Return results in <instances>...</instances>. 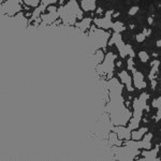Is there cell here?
Segmentation results:
<instances>
[{"mask_svg":"<svg viewBox=\"0 0 161 161\" xmlns=\"http://www.w3.org/2000/svg\"><path fill=\"white\" fill-rule=\"evenodd\" d=\"M116 56L114 53H108L106 54L104 59H103L102 64L99 66V72L102 75H112L114 69H115L116 62H115Z\"/></svg>","mask_w":161,"mask_h":161,"instance_id":"1","label":"cell"},{"mask_svg":"<svg viewBox=\"0 0 161 161\" xmlns=\"http://www.w3.org/2000/svg\"><path fill=\"white\" fill-rule=\"evenodd\" d=\"M23 0H7L2 9L6 10L8 15H15L22 11V6H20Z\"/></svg>","mask_w":161,"mask_h":161,"instance_id":"2","label":"cell"},{"mask_svg":"<svg viewBox=\"0 0 161 161\" xmlns=\"http://www.w3.org/2000/svg\"><path fill=\"white\" fill-rule=\"evenodd\" d=\"M112 12L113 11H111V13L108 12V14L104 17H97V19H95V20H93L95 25L98 28H101V29H110V28H112V26H113V23H112V16L113 15H111Z\"/></svg>","mask_w":161,"mask_h":161,"instance_id":"3","label":"cell"},{"mask_svg":"<svg viewBox=\"0 0 161 161\" xmlns=\"http://www.w3.org/2000/svg\"><path fill=\"white\" fill-rule=\"evenodd\" d=\"M118 76H119V80L121 82V84H123L124 86L127 88V90H128V92H133V90L136 89L134 86H132V85H133L132 77L130 76V74H129L126 70H123V71L119 72Z\"/></svg>","mask_w":161,"mask_h":161,"instance_id":"4","label":"cell"},{"mask_svg":"<svg viewBox=\"0 0 161 161\" xmlns=\"http://www.w3.org/2000/svg\"><path fill=\"white\" fill-rule=\"evenodd\" d=\"M132 80H133L134 88H136V89H144L146 87V82L144 80V75H143L142 72L137 71V70H133Z\"/></svg>","mask_w":161,"mask_h":161,"instance_id":"5","label":"cell"},{"mask_svg":"<svg viewBox=\"0 0 161 161\" xmlns=\"http://www.w3.org/2000/svg\"><path fill=\"white\" fill-rule=\"evenodd\" d=\"M114 132L117 134V136L120 140H130L131 139V130L128 127L118 126L114 129Z\"/></svg>","mask_w":161,"mask_h":161,"instance_id":"6","label":"cell"},{"mask_svg":"<svg viewBox=\"0 0 161 161\" xmlns=\"http://www.w3.org/2000/svg\"><path fill=\"white\" fill-rule=\"evenodd\" d=\"M97 8V1L96 0H80V9L83 12L93 11Z\"/></svg>","mask_w":161,"mask_h":161,"instance_id":"7","label":"cell"},{"mask_svg":"<svg viewBox=\"0 0 161 161\" xmlns=\"http://www.w3.org/2000/svg\"><path fill=\"white\" fill-rule=\"evenodd\" d=\"M147 131H148V129L146 127H142V128H137L136 130H132L131 140H133V141H141L145 134L147 133Z\"/></svg>","mask_w":161,"mask_h":161,"instance_id":"8","label":"cell"},{"mask_svg":"<svg viewBox=\"0 0 161 161\" xmlns=\"http://www.w3.org/2000/svg\"><path fill=\"white\" fill-rule=\"evenodd\" d=\"M157 154H158V147L155 149H146L145 152H142L141 155L143 156V159L145 160H154L156 159L157 157Z\"/></svg>","mask_w":161,"mask_h":161,"instance_id":"9","label":"cell"},{"mask_svg":"<svg viewBox=\"0 0 161 161\" xmlns=\"http://www.w3.org/2000/svg\"><path fill=\"white\" fill-rule=\"evenodd\" d=\"M92 19H90V17H84L83 19H80V22L77 25V27H80V29H88V28H90V26H92Z\"/></svg>","mask_w":161,"mask_h":161,"instance_id":"10","label":"cell"},{"mask_svg":"<svg viewBox=\"0 0 161 161\" xmlns=\"http://www.w3.org/2000/svg\"><path fill=\"white\" fill-rule=\"evenodd\" d=\"M23 3H25L28 8H38L41 3V0H23Z\"/></svg>","mask_w":161,"mask_h":161,"instance_id":"11","label":"cell"},{"mask_svg":"<svg viewBox=\"0 0 161 161\" xmlns=\"http://www.w3.org/2000/svg\"><path fill=\"white\" fill-rule=\"evenodd\" d=\"M112 29H113L115 32H118L120 33L121 31H124L125 29H126V27L124 26L123 23L120 22H116V23H113V26H112Z\"/></svg>","mask_w":161,"mask_h":161,"instance_id":"12","label":"cell"},{"mask_svg":"<svg viewBox=\"0 0 161 161\" xmlns=\"http://www.w3.org/2000/svg\"><path fill=\"white\" fill-rule=\"evenodd\" d=\"M137 56H139L140 60H141L142 62H144V64H146V62L149 60V55H148V53H147V52H145V51L139 52Z\"/></svg>","mask_w":161,"mask_h":161,"instance_id":"13","label":"cell"},{"mask_svg":"<svg viewBox=\"0 0 161 161\" xmlns=\"http://www.w3.org/2000/svg\"><path fill=\"white\" fill-rule=\"evenodd\" d=\"M145 38H146V36H145L144 33H139V35H136V40L139 43H142V42H144Z\"/></svg>","mask_w":161,"mask_h":161,"instance_id":"14","label":"cell"},{"mask_svg":"<svg viewBox=\"0 0 161 161\" xmlns=\"http://www.w3.org/2000/svg\"><path fill=\"white\" fill-rule=\"evenodd\" d=\"M137 11H139V7H133V8H131L130 10H129V14L130 15H136Z\"/></svg>","mask_w":161,"mask_h":161,"instance_id":"15","label":"cell"},{"mask_svg":"<svg viewBox=\"0 0 161 161\" xmlns=\"http://www.w3.org/2000/svg\"><path fill=\"white\" fill-rule=\"evenodd\" d=\"M156 45H157L158 47H160V46H161V40H158L157 41V44H156Z\"/></svg>","mask_w":161,"mask_h":161,"instance_id":"16","label":"cell"}]
</instances>
